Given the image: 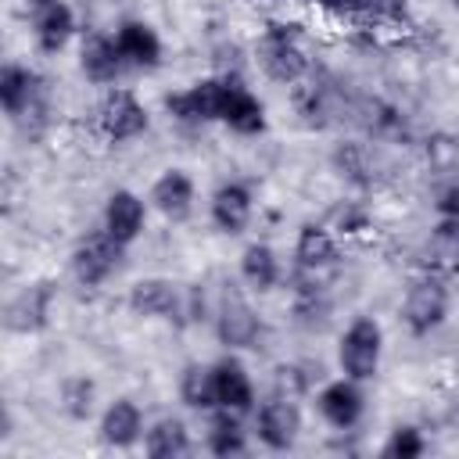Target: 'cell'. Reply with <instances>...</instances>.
<instances>
[{"label":"cell","instance_id":"6da1fadb","mask_svg":"<svg viewBox=\"0 0 459 459\" xmlns=\"http://www.w3.org/2000/svg\"><path fill=\"white\" fill-rule=\"evenodd\" d=\"M384 359V326L373 316H355L337 341V366L344 377L366 384L377 377Z\"/></svg>","mask_w":459,"mask_h":459},{"label":"cell","instance_id":"7a4b0ae2","mask_svg":"<svg viewBox=\"0 0 459 459\" xmlns=\"http://www.w3.org/2000/svg\"><path fill=\"white\" fill-rule=\"evenodd\" d=\"M258 65L276 82H287V86L298 82L308 72V57H305V50L298 43V32L290 25L273 22L258 39Z\"/></svg>","mask_w":459,"mask_h":459},{"label":"cell","instance_id":"3957f363","mask_svg":"<svg viewBox=\"0 0 459 459\" xmlns=\"http://www.w3.org/2000/svg\"><path fill=\"white\" fill-rule=\"evenodd\" d=\"M226 90H230V79H219V75L197 79L194 86H186V90H179V93H169V97H165V111H169L176 122H186V126L222 122Z\"/></svg>","mask_w":459,"mask_h":459},{"label":"cell","instance_id":"277c9868","mask_svg":"<svg viewBox=\"0 0 459 459\" xmlns=\"http://www.w3.org/2000/svg\"><path fill=\"white\" fill-rule=\"evenodd\" d=\"M0 104L7 111L11 122H43L47 115V100H43V82L32 68L7 61L0 68Z\"/></svg>","mask_w":459,"mask_h":459},{"label":"cell","instance_id":"5b68a950","mask_svg":"<svg viewBox=\"0 0 459 459\" xmlns=\"http://www.w3.org/2000/svg\"><path fill=\"white\" fill-rule=\"evenodd\" d=\"M448 316V287L441 283L437 273H427L420 280L409 283L405 301H402V319L409 326V333L427 337L430 330H437Z\"/></svg>","mask_w":459,"mask_h":459},{"label":"cell","instance_id":"8992f818","mask_svg":"<svg viewBox=\"0 0 459 459\" xmlns=\"http://www.w3.org/2000/svg\"><path fill=\"white\" fill-rule=\"evenodd\" d=\"M151 126V115L147 108L140 104V97L133 90H122V86H111L97 108V129L111 140V143H126V140H136L140 133H147Z\"/></svg>","mask_w":459,"mask_h":459},{"label":"cell","instance_id":"52a82bcc","mask_svg":"<svg viewBox=\"0 0 459 459\" xmlns=\"http://www.w3.org/2000/svg\"><path fill=\"white\" fill-rule=\"evenodd\" d=\"M122 251H126V244H118L104 226L93 230V233H86L75 244V251H72V273H75V280L82 287H100L118 269Z\"/></svg>","mask_w":459,"mask_h":459},{"label":"cell","instance_id":"ba28073f","mask_svg":"<svg viewBox=\"0 0 459 459\" xmlns=\"http://www.w3.org/2000/svg\"><path fill=\"white\" fill-rule=\"evenodd\" d=\"M258 441L273 452H290L298 434H301V409L294 405V398L273 394L269 402L258 405V420H255Z\"/></svg>","mask_w":459,"mask_h":459},{"label":"cell","instance_id":"9c48e42d","mask_svg":"<svg viewBox=\"0 0 459 459\" xmlns=\"http://www.w3.org/2000/svg\"><path fill=\"white\" fill-rule=\"evenodd\" d=\"M215 333L226 348H255L262 323L255 316V308L247 305V298L240 290H226L219 301V316H215Z\"/></svg>","mask_w":459,"mask_h":459},{"label":"cell","instance_id":"30bf717a","mask_svg":"<svg viewBox=\"0 0 459 459\" xmlns=\"http://www.w3.org/2000/svg\"><path fill=\"white\" fill-rule=\"evenodd\" d=\"M115 43H118V54H122L126 68L151 72V68L161 65V36L154 32L151 22L126 18V22L115 29Z\"/></svg>","mask_w":459,"mask_h":459},{"label":"cell","instance_id":"8fae6325","mask_svg":"<svg viewBox=\"0 0 459 459\" xmlns=\"http://www.w3.org/2000/svg\"><path fill=\"white\" fill-rule=\"evenodd\" d=\"M316 405H319V412H323V420H326L330 427H337V430H351V427L362 420L366 398H362L359 380H351V377H337V380H330V384L319 391Z\"/></svg>","mask_w":459,"mask_h":459},{"label":"cell","instance_id":"7c38bea8","mask_svg":"<svg viewBox=\"0 0 459 459\" xmlns=\"http://www.w3.org/2000/svg\"><path fill=\"white\" fill-rule=\"evenodd\" d=\"M208 212H212V222H215V230H219V233L237 237V233H244V230H247L251 212H255L251 190H247L244 183H237V179L219 183V186H215V194H212V201H208Z\"/></svg>","mask_w":459,"mask_h":459},{"label":"cell","instance_id":"4fadbf2b","mask_svg":"<svg viewBox=\"0 0 459 459\" xmlns=\"http://www.w3.org/2000/svg\"><path fill=\"white\" fill-rule=\"evenodd\" d=\"M100 226L118 240V244H133L143 226H147V204L140 194L133 190H115L108 201H104V215H100Z\"/></svg>","mask_w":459,"mask_h":459},{"label":"cell","instance_id":"5bb4252c","mask_svg":"<svg viewBox=\"0 0 459 459\" xmlns=\"http://www.w3.org/2000/svg\"><path fill=\"white\" fill-rule=\"evenodd\" d=\"M79 68H82V75H86L90 82H97V86L115 82V79L122 75V68H126L115 36L86 32L82 43H79Z\"/></svg>","mask_w":459,"mask_h":459},{"label":"cell","instance_id":"9a60e30c","mask_svg":"<svg viewBox=\"0 0 459 459\" xmlns=\"http://www.w3.org/2000/svg\"><path fill=\"white\" fill-rule=\"evenodd\" d=\"M215 391H219V409L226 412L244 416L255 409V384H251L247 366L237 355H222L215 362Z\"/></svg>","mask_w":459,"mask_h":459},{"label":"cell","instance_id":"2e32d148","mask_svg":"<svg viewBox=\"0 0 459 459\" xmlns=\"http://www.w3.org/2000/svg\"><path fill=\"white\" fill-rule=\"evenodd\" d=\"M194 179L183 169H165L154 183H151V204L154 212H161L169 222H183L194 212Z\"/></svg>","mask_w":459,"mask_h":459},{"label":"cell","instance_id":"e0dca14e","mask_svg":"<svg viewBox=\"0 0 459 459\" xmlns=\"http://www.w3.org/2000/svg\"><path fill=\"white\" fill-rule=\"evenodd\" d=\"M50 305H54V287L50 283H32V287L18 290L7 301V330H14V333L43 330L47 319H50Z\"/></svg>","mask_w":459,"mask_h":459},{"label":"cell","instance_id":"ac0fdd59","mask_svg":"<svg viewBox=\"0 0 459 459\" xmlns=\"http://www.w3.org/2000/svg\"><path fill=\"white\" fill-rule=\"evenodd\" d=\"M75 32V14L65 0H50L32 11V36L43 54H61Z\"/></svg>","mask_w":459,"mask_h":459},{"label":"cell","instance_id":"d6986e66","mask_svg":"<svg viewBox=\"0 0 459 459\" xmlns=\"http://www.w3.org/2000/svg\"><path fill=\"white\" fill-rule=\"evenodd\" d=\"M143 412L133 398H115L100 412V437L111 448H133L143 437Z\"/></svg>","mask_w":459,"mask_h":459},{"label":"cell","instance_id":"ffe728a7","mask_svg":"<svg viewBox=\"0 0 459 459\" xmlns=\"http://www.w3.org/2000/svg\"><path fill=\"white\" fill-rule=\"evenodd\" d=\"M129 308L143 319H172L179 312V287L161 276L136 280L129 287Z\"/></svg>","mask_w":459,"mask_h":459},{"label":"cell","instance_id":"44dd1931","mask_svg":"<svg viewBox=\"0 0 459 459\" xmlns=\"http://www.w3.org/2000/svg\"><path fill=\"white\" fill-rule=\"evenodd\" d=\"M222 122H226L233 133H240V136H258V133H265V108H262V100H258L244 82L230 79Z\"/></svg>","mask_w":459,"mask_h":459},{"label":"cell","instance_id":"7402d4cb","mask_svg":"<svg viewBox=\"0 0 459 459\" xmlns=\"http://www.w3.org/2000/svg\"><path fill=\"white\" fill-rule=\"evenodd\" d=\"M423 262L437 276H459V219H441L427 244H423Z\"/></svg>","mask_w":459,"mask_h":459},{"label":"cell","instance_id":"603a6c76","mask_svg":"<svg viewBox=\"0 0 459 459\" xmlns=\"http://www.w3.org/2000/svg\"><path fill=\"white\" fill-rule=\"evenodd\" d=\"M333 258H337V240H333L330 226L305 222L298 230V240H294V262L305 273H316V269H326Z\"/></svg>","mask_w":459,"mask_h":459},{"label":"cell","instance_id":"cb8c5ba5","mask_svg":"<svg viewBox=\"0 0 459 459\" xmlns=\"http://www.w3.org/2000/svg\"><path fill=\"white\" fill-rule=\"evenodd\" d=\"M179 398L183 405L197 412H215L219 409V391H215V362H186L179 373Z\"/></svg>","mask_w":459,"mask_h":459},{"label":"cell","instance_id":"d4e9b609","mask_svg":"<svg viewBox=\"0 0 459 459\" xmlns=\"http://www.w3.org/2000/svg\"><path fill=\"white\" fill-rule=\"evenodd\" d=\"M143 452L151 459H176L190 452V430L179 416H161L143 430Z\"/></svg>","mask_w":459,"mask_h":459},{"label":"cell","instance_id":"484cf974","mask_svg":"<svg viewBox=\"0 0 459 459\" xmlns=\"http://www.w3.org/2000/svg\"><path fill=\"white\" fill-rule=\"evenodd\" d=\"M240 280L251 287V290H273L280 283V258L269 244H247L240 251Z\"/></svg>","mask_w":459,"mask_h":459},{"label":"cell","instance_id":"4316f807","mask_svg":"<svg viewBox=\"0 0 459 459\" xmlns=\"http://www.w3.org/2000/svg\"><path fill=\"white\" fill-rule=\"evenodd\" d=\"M204 445H208L212 455H222V459L244 455V452H247V434H244L240 416H237V412H226V409H215Z\"/></svg>","mask_w":459,"mask_h":459},{"label":"cell","instance_id":"83f0119b","mask_svg":"<svg viewBox=\"0 0 459 459\" xmlns=\"http://www.w3.org/2000/svg\"><path fill=\"white\" fill-rule=\"evenodd\" d=\"M93 402H97V387L90 377H65L61 387H57V405L68 420H86L93 412Z\"/></svg>","mask_w":459,"mask_h":459},{"label":"cell","instance_id":"f1b7e54d","mask_svg":"<svg viewBox=\"0 0 459 459\" xmlns=\"http://www.w3.org/2000/svg\"><path fill=\"white\" fill-rule=\"evenodd\" d=\"M423 448H427V441H423V434H420V427H412V423H402V427H394L391 430V437L384 441V455L387 459H416V455H423Z\"/></svg>","mask_w":459,"mask_h":459},{"label":"cell","instance_id":"f546056e","mask_svg":"<svg viewBox=\"0 0 459 459\" xmlns=\"http://www.w3.org/2000/svg\"><path fill=\"white\" fill-rule=\"evenodd\" d=\"M333 165H337L341 176H348V179H366L362 172H369V154H366L362 143H341V147L333 151Z\"/></svg>","mask_w":459,"mask_h":459},{"label":"cell","instance_id":"4dcf8cb0","mask_svg":"<svg viewBox=\"0 0 459 459\" xmlns=\"http://www.w3.org/2000/svg\"><path fill=\"white\" fill-rule=\"evenodd\" d=\"M434 212L441 219H459V179H448L434 194Z\"/></svg>","mask_w":459,"mask_h":459},{"label":"cell","instance_id":"1f68e13d","mask_svg":"<svg viewBox=\"0 0 459 459\" xmlns=\"http://www.w3.org/2000/svg\"><path fill=\"white\" fill-rule=\"evenodd\" d=\"M333 230L337 233H359V230H366V212H359V208H351V204H341V208H333Z\"/></svg>","mask_w":459,"mask_h":459},{"label":"cell","instance_id":"d6a6232c","mask_svg":"<svg viewBox=\"0 0 459 459\" xmlns=\"http://www.w3.org/2000/svg\"><path fill=\"white\" fill-rule=\"evenodd\" d=\"M273 384H276V394H283V398H294V394L305 387V377H301V369H298V366H276V377H273Z\"/></svg>","mask_w":459,"mask_h":459},{"label":"cell","instance_id":"836d02e7","mask_svg":"<svg viewBox=\"0 0 459 459\" xmlns=\"http://www.w3.org/2000/svg\"><path fill=\"white\" fill-rule=\"evenodd\" d=\"M316 4L330 14H362L373 7V0H316Z\"/></svg>","mask_w":459,"mask_h":459},{"label":"cell","instance_id":"e575fe53","mask_svg":"<svg viewBox=\"0 0 459 459\" xmlns=\"http://www.w3.org/2000/svg\"><path fill=\"white\" fill-rule=\"evenodd\" d=\"M25 4H29L32 11H36V7H43V4H50V0H25Z\"/></svg>","mask_w":459,"mask_h":459},{"label":"cell","instance_id":"d590c367","mask_svg":"<svg viewBox=\"0 0 459 459\" xmlns=\"http://www.w3.org/2000/svg\"><path fill=\"white\" fill-rule=\"evenodd\" d=\"M373 4H402V0H373Z\"/></svg>","mask_w":459,"mask_h":459},{"label":"cell","instance_id":"8d00e7d4","mask_svg":"<svg viewBox=\"0 0 459 459\" xmlns=\"http://www.w3.org/2000/svg\"><path fill=\"white\" fill-rule=\"evenodd\" d=\"M455 11H459V0H455Z\"/></svg>","mask_w":459,"mask_h":459}]
</instances>
